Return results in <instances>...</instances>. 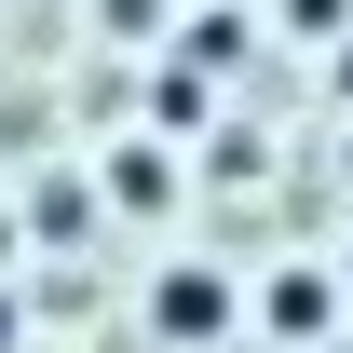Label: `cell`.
I'll return each mask as SVG.
<instances>
[{
  "mask_svg": "<svg viewBox=\"0 0 353 353\" xmlns=\"http://www.w3.org/2000/svg\"><path fill=\"white\" fill-rule=\"evenodd\" d=\"M340 95H353V41H340Z\"/></svg>",
  "mask_w": 353,
  "mask_h": 353,
  "instance_id": "8992f818",
  "label": "cell"
},
{
  "mask_svg": "<svg viewBox=\"0 0 353 353\" xmlns=\"http://www.w3.org/2000/svg\"><path fill=\"white\" fill-rule=\"evenodd\" d=\"M340 299H353V245H340Z\"/></svg>",
  "mask_w": 353,
  "mask_h": 353,
  "instance_id": "5b68a950",
  "label": "cell"
},
{
  "mask_svg": "<svg viewBox=\"0 0 353 353\" xmlns=\"http://www.w3.org/2000/svg\"><path fill=\"white\" fill-rule=\"evenodd\" d=\"M259 299H272V340H312V326H326V299H340V285H326V272H272Z\"/></svg>",
  "mask_w": 353,
  "mask_h": 353,
  "instance_id": "3957f363",
  "label": "cell"
},
{
  "mask_svg": "<svg viewBox=\"0 0 353 353\" xmlns=\"http://www.w3.org/2000/svg\"><path fill=\"white\" fill-rule=\"evenodd\" d=\"M109 204H123V218H163V204H176V163L123 136V150H109Z\"/></svg>",
  "mask_w": 353,
  "mask_h": 353,
  "instance_id": "7a4b0ae2",
  "label": "cell"
},
{
  "mask_svg": "<svg viewBox=\"0 0 353 353\" xmlns=\"http://www.w3.org/2000/svg\"><path fill=\"white\" fill-rule=\"evenodd\" d=\"M231 312H245V299H231V272L176 259L163 285H150V340H163V353H218V340H231Z\"/></svg>",
  "mask_w": 353,
  "mask_h": 353,
  "instance_id": "6da1fadb",
  "label": "cell"
},
{
  "mask_svg": "<svg viewBox=\"0 0 353 353\" xmlns=\"http://www.w3.org/2000/svg\"><path fill=\"white\" fill-rule=\"evenodd\" d=\"M14 340H28V312H14V299H0V353H14Z\"/></svg>",
  "mask_w": 353,
  "mask_h": 353,
  "instance_id": "277c9868",
  "label": "cell"
}]
</instances>
